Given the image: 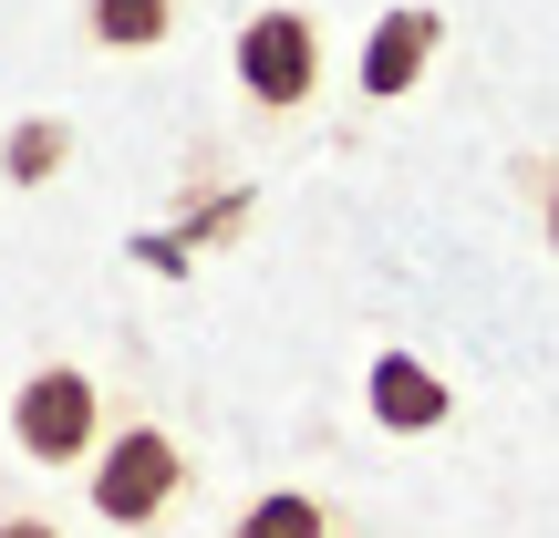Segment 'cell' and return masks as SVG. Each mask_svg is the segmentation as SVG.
I'll use <instances>...</instances> for the list:
<instances>
[{
    "label": "cell",
    "instance_id": "6da1fadb",
    "mask_svg": "<svg viewBox=\"0 0 559 538\" xmlns=\"http://www.w3.org/2000/svg\"><path fill=\"white\" fill-rule=\"evenodd\" d=\"M187 487H198L187 445L166 435V425H145V415H124L115 435H104V456L83 466V498H94V518L124 528V538H156V528L187 507Z\"/></svg>",
    "mask_w": 559,
    "mask_h": 538
},
{
    "label": "cell",
    "instance_id": "7a4b0ae2",
    "mask_svg": "<svg viewBox=\"0 0 559 538\" xmlns=\"http://www.w3.org/2000/svg\"><path fill=\"white\" fill-rule=\"evenodd\" d=\"M228 62H239V94L260 104L270 124H290V115H311V94H321V21L300 11V0H270V11L239 21Z\"/></svg>",
    "mask_w": 559,
    "mask_h": 538
},
{
    "label": "cell",
    "instance_id": "3957f363",
    "mask_svg": "<svg viewBox=\"0 0 559 538\" xmlns=\"http://www.w3.org/2000/svg\"><path fill=\"white\" fill-rule=\"evenodd\" d=\"M104 383L83 373V362H41V373H21L11 394V445L32 466H94L104 456Z\"/></svg>",
    "mask_w": 559,
    "mask_h": 538
},
{
    "label": "cell",
    "instance_id": "277c9868",
    "mask_svg": "<svg viewBox=\"0 0 559 538\" xmlns=\"http://www.w3.org/2000/svg\"><path fill=\"white\" fill-rule=\"evenodd\" d=\"M436 52H445V11H425V0H415V11H383L373 41H362V94H373V104L415 94Z\"/></svg>",
    "mask_w": 559,
    "mask_h": 538
},
{
    "label": "cell",
    "instance_id": "5b68a950",
    "mask_svg": "<svg viewBox=\"0 0 559 538\" xmlns=\"http://www.w3.org/2000/svg\"><path fill=\"white\" fill-rule=\"evenodd\" d=\"M362 404H373V425H394V435H436V425L456 415V383L425 373L415 352H373V373H362Z\"/></svg>",
    "mask_w": 559,
    "mask_h": 538
},
{
    "label": "cell",
    "instance_id": "8992f818",
    "mask_svg": "<svg viewBox=\"0 0 559 538\" xmlns=\"http://www.w3.org/2000/svg\"><path fill=\"white\" fill-rule=\"evenodd\" d=\"M228 538H362V528L332 498H311V487H270V498H249L228 518Z\"/></svg>",
    "mask_w": 559,
    "mask_h": 538
},
{
    "label": "cell",
    "instance_id": "52a82bcc",
    "mask_svg": "<svg viewBox=\"0 0 559 538\" xmlns=\"http://www.w3.org/2000/svg\"><path fill=\"white\" fill-rule=\"evenodd\" d=\"M187 0H83V41L94 52H166Z\"/></svg>",
    "mask_w": 559,
    "mask_h": 538
},
{
    "label": "cell",
    "instance_id": "ba28073f",
    "mask_svg": "<svg viewBox=\"0 0 559 538\" xmlns=\"http://www.w3.org/2000/svg\"><path fill=\"white\" fill-rule=\"evenodd\" d=\"M62 156H73V124H62V115H32V124H11V145H0V177H11V187H41V177H62Z\"/></svg>",
    "mask_w": 559,
    "mask_h": 538
},
{
    "label": "cell",
    "instance_id": "9c48e42d",
    "mask_svg": "<svg viewBox=\"0 0 559 538\" xmlns=\"http://www.w3.org/2000/svg\"><path fill=\"white\" fill-rule=\"evenodd\" d=\"M0 538H62V528L41 518V507H0Z\"/></svg>",
    "mask_w": 559,
    "mask_h": 538
},
{
    "label": "cell",
    "instance_id": "30bf717a",
    "mask_svg": "<svg viewBox=\"0 0 559 538\" xmlns=\"http://www.w3.org/2000/svg\"><path fill=\"white\" fill-rule=\"evenodd\" d=\"M539 239H549V260H559V166L539 177Z\"/></svg>",
    "mask_w": 559,
    "mask_h": 538
}]
</instances>
